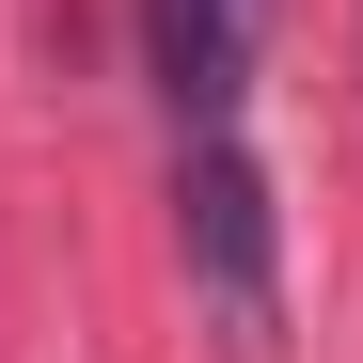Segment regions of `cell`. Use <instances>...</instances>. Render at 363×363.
Segmentation results:
<instances>
[{
	"label": "cell",
	"instance_id": "6da1fadb",
	"mask_svg": "<svg viewBox=\"0 0 363 363\" xmlns=\"http://www.w3.org/2000/svg\"><path fill=\"white\" fill-rule=\"evenodd\" d=\"M174 253H190V300L221 316V347L284 332V206L237 127H174Z\"/></svg>",
	"mask_w": 363,
	"mask_h": 363
},
{
	"label": "cell",
	"instance_id": "7a4b0ae2",
	"mask_svg": "<svg viewBox=\"0 0 363 363\" xmlns=\"http://www.w3.org/2000/svg\"><path fill=\"white\" fill-rule=\"evenodd\" d=\"M143 64L174 127H237L253 111V0H143Z\"/></svg>",
	"mask_w": 363,
	"mask_h": 363
}]
</instances>
